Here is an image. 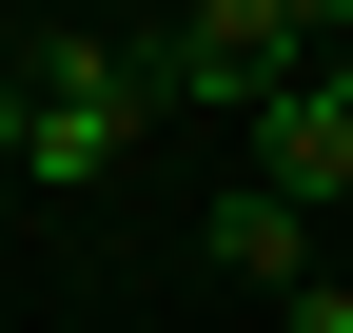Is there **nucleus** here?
<instances>
[{"label":"nucleus","instance_id":"3","mask_svg":"<svg viewBox=\"0 0 353 333\" xmlns=\"http://www.w3.org/2000/svg\"><path fill=\"white\" fill-rule=\"evenodd\" d=\"M255 196H294V216H353V59H314L275 118H255Z\"/></svg>","mask_w":353,"mask_h":333},{"label":"nucleus","instance_id":"5","mask_svg":"<svg viewBox=\"0 0 353 333\" xmlns=\"http://www.w3.org/2000/svg\"><path fill=\"white\" fill-rule=\"evenodd\" d=\"M275 314H294V333H353V275H294Z\"/></svg>","mask_w":353,"mask_h":333},{"label":"nucleus","instance_id":"6","mask_svg":"<svg viewBox=\"0 0 353 333\" xmlns=\"http://www.w3.org/2000/svg\"><path fill=\"white\" fill-rule=\"evenodd\" d=\"M39 138V59H0V157H20Z\"/></svg>","mask_w":353,"mask_h":333},{"label":"nucleus","instance_id":"2","mask_svg":"<svg viewBox=\"0 0 353 333\" xmlns=\"http://www.w3.org/2000/svg\"><path fill=\"white\" fill-rule=\"evenodd\" d=\"M314 59H334L314 0H196V20H157V78H176V98H216V118H275Z\"/></svg>","mask_w":353,"mask_h":333},{"label":"nucleus","instance_id":"1","mask_svg":"<svg viewBox=\"0 0 353 333\" xmlns=\"http://www.w3.org/2000/svg\"><path fill=\"white\" fill-rule=\"evenodd\" d=\"M157 98H176L157 39H39V138H20V177H39V196H99L118 157L157 138Z\"/></svg>","mask_w":353,"mask_h":333},{"label":"nucleus","instance_id":"4","mask_svg":"<svg viewBox=\"0 0 353 333\" xmlns=\"http://www.w3.org/2000/svg\"><path fill=\"white\" fill-rule=\"evenodd\" d=\"M196 235H216V275H255V294H294V275H314V216H294V196H255V177L216 196Z\"/></svg>","mask_w":353,"mask_h":333}]
</instances>
